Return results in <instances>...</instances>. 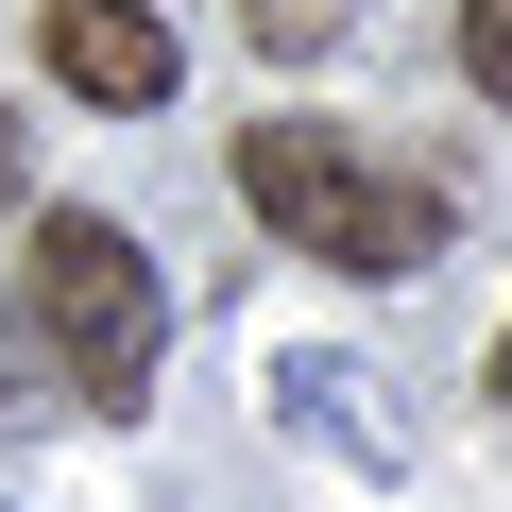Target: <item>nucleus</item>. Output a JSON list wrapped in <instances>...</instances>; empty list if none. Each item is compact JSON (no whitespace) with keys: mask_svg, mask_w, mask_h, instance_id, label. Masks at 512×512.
<instances>
[{"mask_svg":"<svg viewBox=\"0 0 512 512\" xmlns=\"http://www.w3.org/2000/svg\"><path fill=\"white\" fill-rule=\"evenodd\" d=\"M18 308H35V342H52V376H69L86 410H137L154 359H171V274H154V239L103 222V205H52V222H35Z\"/></svg>","mask_w":512,"mask_h":512,"instance_id":"obj_1","label":"nucleus"},{"mask_svg":"<svg viewBox=\"0 0 512 512\" xmlns=\"http://www.w3.org/2000/svg\"><path fill=\"white\" fill-rule=\"evenodd\" d=\"M239 205L274 222L291 256H325V274H410V256L444 239V188H410V171L359 154L342 120H256V137H239Z\"/></svg>","mask_w":512,"mask_h":512,"instance_id":"obj_2","label":"nucleus"},{"mask_svg":"<svg viewBox=\"0 0 512 512\" xmlns=\"http://www.w3.org/2000/svg\"><path fill=\"white\" fill-rule=\"evenodd\" d=\"M171 18L154 0H52V86L69 103H103V120H137V103H171Z\"/></svg>","mask_w":512,"mask_h":512,"instance_id":"obj_3","label":"nucleus"},{"mask_svg":"<svg viewBox=\"0 0 512 512\" xmlns=\"http://www.w3.org/2000/svg\"><path fill=\"white\" fill-rule=\"evenodd\" d=\"M274 410L325 444V461H359V478H393V427H376V393H359V359H291L274 376Z\"/></svg>","mask_w":512,"mask_h":512,"instance_id":"obj_4","label":"nucleus"},{"mask_svg":"<svg viewBox=\"0 0 512 512\" xmlns=\"http://www.w3.org/2000/svg\"><path fill=\"white\" fill-rule=\"evenodd\" d=\"M461 86L512 103V0H461Z\"/></svg>","mask_w":512,"mask_h":512,"instance_id":"obj_5","label":"nucleus"},{"mask_svg":"<svg viewBox=\"0 0 512 512\" xmlns=\"http://www.w3.org/2000/svg\"><path fill=\"white\" fill-rule=\"evenodd\" d=\"M18 171H35V154H18V103H0V205H18Z\"/></svg>","mask_w":512,"mask_h":512,"instance_id":"obj_6","label":"nucleus"},{"mask_svg":"<svg viewBox=\"0 0 512 512\" xmlns=\"http://www.w3.org/2000/svg\"><path fill=\"white\" fill-rule=\"evenodd\" d=\"M495 410H512V325H495Z\"/></svg>","mask_w":512,"mask_h":512,"instance_id":"obj_7","label":"nucleus"}]
</instances>
